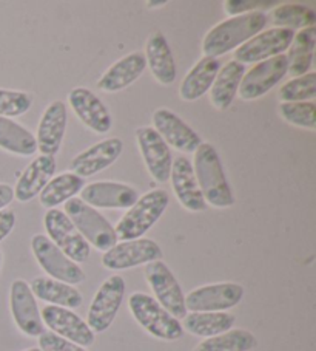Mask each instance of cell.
<instances>
[{
    "label": "cell",
    "mask_w": 316,
    "mask_h": 351,
    "mask_svg": "<svg viewBox=\"0 0 316 351\" xmlns=\"http://www.w3.org/2000/svg\"><path fill=\"white\" fill-rule=\"evenodd\" d=\"M246 75V65L230 60L218 71L216 80L210 88L211 106L218 110H227L238 95L242 77Z\"/></svg>",
    "instance_id": "obj_28"
},
{
    "label": "cell",
    "mask_w": 316,
    "mask_h": 351,
    "mask_svg": "<svg viewBox=\"0 0 316 351\" xmlns=\"http://www.w3.org/2000/svg\"><path fill=\"white\" fill-rule=\"evenodd\" d=\"M137 198L135 187L116 181H96L81 191L82 202L94 209H130Z\"/></svg>",
    "instance_id": "obj_18"
},
{
    "label": "cell",
    "mask_w": 316,
    "mask_h": 351,
    "mask_svg": "<svg viewBox=\"0 0 316 351\" xmlns=\"http://www.w3.org/2000/svg\"><path fill=\"white\" fill-rule=\"evenodd\" d=\"M68 102L76 117L96 133L110 132L113 125L111 114L107 106L90 88L76 87L68 93Z\"/></svg>",
    "instance_id": "obj_20"
},
{
    "label": "cell",
    "mask_w": 316,
    "mask_h": 351,
    "mask_svg": "<svg viewBox=\"0 0 316 351\" xmlns=\"http://www.w3.org/2000/svg\"><path fill=\"white\" fill-rule=\"evenodd\" d=\"M272 23L275 28L304 29L315 25L316 14L315 11L302 3H279L272 11Z\"/></svg>",
    "instance_id": "obj_34"
},
{
    "label": "cell",
    "mask_w": 316,
    "mask_h": 351,
    "mask_svg": "<svg viewBox=\"0 0 316 351\" xmlns=\"http://www.w3.org/2000/svg\"><path fill=\"white\" fill-rule=\"evenodd\" d=\"M131 316L142 328L161 341H178L184 336L181 320L173 317L157 300L145 293H133L129 299Z\"/></svg>",
    "instance_id": "obj_5"
},
{
    "label": "cell",
    "mask_w": 316,
    "mask_h": 351,
    "mask_svg": "<svg viewBox=\"0 0 316 351\" xmlns=\"http://www.w3.org/2000/svg\"><path fill=\"white\" fill-rule=\"evenodd\" d=\"M193 172L207 204L216 209L232 208L235 195L213 144L202 143L194 152Z\"/></svg>",
    "instance_id": "obj_1"
},
{
    "label": "cell",
    "mask_w": 316,
    "mask_h": 351,
    "mask_svg": "<svg viewBox=\"0 0 316 351\" xmlns=\"http://www.w3.org/2000/svg\"><path fill=\"white\" fill-rule=\"evenodd\" d=\"M151 119H153V129L159 133L167 146H172L179 152L194 154L202 144L198 133L168 108L156 110Z\"/></svg>",
    "instance_id": "obj_17"
},
{
    "label": "cell",
    "mask_w": 316,
    "mask_h": 351,
    "mask_svg": "<svg viewBox=\"0 0 316 351\" xmlns=\"http://www.w3.org/2000/svg\"><path fill=\"white\" fill-rule=\"evenodd\" d=\"M162 258L161 246L151 239L120 241L103 252L102 266L110 271H125Z\"/></svg>",
    "instance_id": "obj_11"
},
{
    "label": "cell",
    "mask_w": 316,
    "mask_h": 351,
    "mask_svg": "<svg viewBox=\"0 0 316 351\" xmlns=\"http://www.w3.org/2000/svg\"><path fill=\"white\" fill-rule=\"evenodd\" d=\"M279 2L276 0H226L224 2V11L230 17L242 16L248 13H254V11H263L276 8Z\"/></svg>",
    "instance_id": "obj_38"
},
{
    "label": "cell",
    "mask_w": 316,
    "mask_h": 351,
    "mask_svg": "<svg viewBox=\"0 0 316 351\" xmlns=\"http://www.w3.org/2000/svg\"><path fill=\"white\" fill-rule=\"evenodd\" d=\"M39 350L40 351H87L79 345L73 343L66 339L54 335L51 331H44L39 336Z\"/></svg>",
    "instance_id": "obj_39"
},
{
    "label": "cell",
    "mask_w": 316,
    "mask_h": 351,
    "mask_svg": "<svg viewBox=\"0 0 316 351\" xmlns=\"http://www.w3.org/2000/svg\"><path fill=\"white\" fill-rule=\"evenodd\" d=\"M145 278H147L151 291L155 293L157 304L162 305L178 320L187 316L185 295L181 283L162 260H156L145 266Z\"/></svg>",
    "instance_id": "obj_7"
},
{
    "label": "cell",
    "mask_w": 316,
    "mask_h": 351,
    "mask_svg": "<svg viewBox=\"0 0 316 351\" xmlns=\"http://www.w3.org/2000/svg\"><path fill=\"white\" fill-rule=\"evenodd\" d=\"M236 317L230 313H187L182 328L193 336L215 337L233 328Z\"/></svg>",
    "instance_id": "obj_31"
},
{
    "label": "cell",
    "mask_w": 316,
    "mask_h": 351,
    "mask_svg": "<svg viewBox=\"0 0 316 351\" xmlns=\"http://www.w3.org/2000/svg\"><path fill=\"white\" fill-rule=\"evenodd\" d=\"M23 351H40L39 348H27V350H23Z\"/></svg>",
    "instance_id": "obj_44"
},
{
    "label": "cell",
    "mask_w": 316,
    "mask_h": 351,
    "mask_svg": "<svg viewBox=\"0 0 316 351\" xmlns=\"http://www.w3.org/2000/svg\"><path fill=\"white\" fill-rule=\"evenodd\" d=\"M144 56L155 80L162 86H172L176 80V62L166 36L161 32L151 33Z\"/></svg>",
    "instance_id": "obj_25"
},
{
    "label": "cell",
    "mask_w": 316,
    "mask_h": 351,
    "mask_svg": "<svg viewBox=\"0 0 316 351\" xmlns=\"http://www.w3.org/2000/svg\"><path fill=\"white\" fill-rule=\"evenodd\" d=\"M66 217L82 235L90 246L101 252L108 250L118 243V235L111 223L103 217L99 210L83 203L81 198H71L65 203Z\"/></svg>",
    "instance_id": "obj_4"
},
{
    "label": "cell",
    "mask_w": 316,
    "mask_h": 351,
    "mask_svg": "<svg viewBox=\"0 0 316 351\" xmlns=\"http://www.w3.org/2000/svg\"><path fill=\"white\" fill-rule=\"evenodd\" d=\"M31 250L39 266L47 272L48 277L68 283L71 287L79 285L85 280V272L81 266L66 257L47 235H34L31 240Z\"/></svg>",
    "instance_id": "obj_6"
},
{
    "label": "cell",
    "mask_w": 316,
    "mask_h": 351,
    "mask_svg": "<svg viewBox=\"0 0 316 351\" xmlns=\"http://www.w3.org/2000/svg\"><path fill=\"white\" fill-rule=\"evenodd\" d=\"M269 17L263 11L228 17L227 21L218 23L202 40V53L209 58H221L224 54L246 44L253 36L263 32L267 27Z\"/></svg>",
    "instance_id": "obj_2"
},
{
    "label": "cell",
    "mask_w": 316,
    "mask_h": 351,
    "mask_svg": "<svg viewBox=\"0 0 316 351\" xmlns=\"http://www.w3.org/2000/svg\"><path fill=\"white\" fill-rule=\"evenodd\" d=\"M145 69H147V62H145L144 53L135 51L127 54L101 76V80L97 81V88L105 93L120 92L136 82Z\"/></svg>",
    "instance_id": "obj_24"
},
{
    "label": "cell",
    "mask_w": 316,
    "mask_h": 351,
    "mask_svg": "<svg viewBox=\"0 0 316 351\" xmlns=\"http://www.w3.org/2000/svg\"><path fill=\"white\" fill-rule=\"evenodd\" d=\"M33 107L31 95L19 90L0 88V117L16 118L25 114Z\"/></svg>",
    "instance_id": "obj_37"
},
{
    "label": "cell",
    "mask_w": 316,
    "mask_h": 351,
    "mask_svg": "<svg viewBox=\"0 0 316 351\" xmlns=\"http://www.w3.org/2000/svg\"><path fill=\"white\" fill-rule=\"evenodd\" d=\"M66 123H68V114H66L65 102L53 101L42 114L36 135L38 150L42 155L54 156L59 154L66 132Z\"/></svg>",
    "instance_id": "obj_21"
},
{
    "label": "cell",
    "mask_w": 316,
    "mask_h": 351,
    "mask_svg": "<svg viewBox=\"0 0 316 351\" xmlns=\"http://www.w3.org/2000/svg\"><path fill=\"white\" fill-rule=\"evenodd\" d=\"M315 102H281L279 104V113L289 124L301 127V129L315 130L316 117H315Z\"/></svg>",
    "instance_id": "obj_36"
},
{
    "label": "cell",
    "mask_w": 316,
    "mask_h": 351,
    "mask_svg": "<svg viewBox=\"0 0 316 351\" xmlns=\"http://www.w3.org/2000/svg\"><path fill=\"white\" fill-rule=\"evenodd\" d=\"M10 310L14 324L28 337H39L45 331L40 310L29 283L16 278L10 288Z\"/></svg>",
    "instance_id": "obj_13"
},
{
    "label": "cell",
    "mask_w": 316,
    "mask_h": 351,
    "mask_svg": "<svg viewBox=\"0 0 316 351\" xmlns=\"http://www.w3.org/2000/svg\"><path fill=\"white\" fill-rule=\"evenodd\" d=\"M136 141L151 178L157 183H167L173 165V156L167 143L153 127H139Z\"/></svg>",
    "instance_id": "obj_16"
},
{
    "label": "cell",
    "mask_w": 316,
    "mask_h": 351,
    "mask_svg": "<svg viewBox=\"0 0 316 351\" xmlns=\"http://www.w3.org/2000/svg\"><path fill=\"white\" fill-rule=\"evenodd\" d=\"M221 70L220 59L204 56L194 64L181 84L179 96L184 101H196L209 92Z\"/></svg>",
    "instance_id": "obj_26"
},
{
    "label": "cell",
    "mask_w": 316,
    "mask_h": 351,
    "mask_svg": "<svg viewBox=\"0 0 316 351\" xmlns=\"http://www.w3.org/2000/svg\"><path fill=\"white\" fill-rule=\"evenodd\" d=\"M315 45H316V28H304L300 33L295 34L293 40L289 47L287 53V64L291 77H298L308 73L312 69L313 58H315Z\"/></svg>",
    "instance_id": "obj_29"
},
{
    "label": "cell",
    "mask_w": 316,
    "mask_h": 351,
    "mask_svg": "<svg viewBox=\"0 0 316 351\" xmlns=\"http://www.w3.org/2000/svg\"><path fill=\"white\" fill-rule=\"evenodd\" d=\"M295 32H291V29L269 28L267 32L258 33L246 44L236 48L235 60L246 65L279 56V54H284V51L289 50Z\"/></svg>",
    "instance_id": "obj_12"
},
{
    "label": "cell",
    "mask_w": 316,
    "mask_h": 351,
    "mask_svg": "<svg viewBox=\"0 0 316 351\" xmlns=\"http://www.w3.org/2000/svg\"><path fill=\"white\" fill-rule=\"evenodd\" d=\"M14 199V189L10 184L0 183V210L7 209Z\"/></svg>",
    "instance_id": "obj_41"
},
{
    "label": "cell",
    "mask_w": 316,
    "mask_h": 351,
    "mask_svg": "<svg viewBox=\"0 0 316 351\" xmlns=\"http://www.w3.org/2000/svg\"><path fill=\"white\" fill-rule=\"evenodd\" d=\"M125 295V280L120 276L108 277L102 283L91 302L87 324L94 332H103L110 328L116 319Z\"/></svg>",
    "instance_id": "obj_9"
},
{
    "label": "cell",
    "mask_w": 316,
    "mask_h": 351,
    "mask_svg": "<svg viewBox=\"0 0 316 351\" xmlns=\"http://www.w3.org/2000/svg\"><path fill=\"white\" fill-rule=\"evenodd\" d=\"M47 237L75 263H85L90 258L91 246L79 234L64 210L50 209L44 219Z\"/></svg>",
    "instance_id": "obj_8"
},
{
    "label": "cell",
    "mask_w": 316,
    "mask_h": 351,
    "mask_svg": "<svg viewBox=\"0 0 316 351\" xmlns=\"http://www.w3.org/2000/svg\"><path fill=\"white\" fill-rule=\"evenodd\" d=\"M289 64L285 54L261 60L252 70H248L241 81L238 93L241 99L254 101L269 93L270 90L287 75Z\"/></svg>",
    "instance_id": "obj_14"
},
{
    "label": "cell",
    "mask_w": 316,
    "mask_h": 351,
    "mask_svg": "<svg viewBox=\"0 0 316 351\" xmlns=\"http://www.w3.org/2000/svg\"><path fill=\"white\" fill-rule=\"evenodd\" d=\"M172 187L176 195V199L184 206L190 213H202L207 209V203L204 199L202 192L194 177L192 161L185 156H178L172 165L170 172Z\"/></svg>",
    "instance_id": "obj_22"
},
{
    "label": "cell",
    "mask_w": 316,
    "mask_h": 351,
    "mask_svg": "<svg viewBox=\"0 0 316 351\" xmlns=\"http://www.w3.org/2000/svg\"><path fill=\"white\" fill-rule=\"evenodd\" d=\"M16 226V214L11 209L0 210V241L5 240Z\"/></svg>",
    "instance_id": "obj_40"
},
{
    "label": "cell",
    "mask_w": 316,
    "mask_h": 351,
    "mask_svg": "<svg viewBox=\"0 0 316 351\" xmlns=\"http://www.w3.org/2000/svg\"><path fill=\"white\" fill-rule=\"evenodd\" d=\"M42 322L51 332L66 339L82 348H88L94 343V332L82 317L68 308L47 305L40 311Z\"/></svg>",
    "instance_id": "obj_15"
},
{
    "label": "cell",
    "mask_w": 316,
    "mask_h": 351,
    "mask_svg": "<svg viewBox=\"0 0 316 351\" xmlns=\"http://www.w3.org/2000/svg\"><path fill=\"white\" fill-rule=\"evenodd\" d=\"M85 186V180L77 177L73 172L60 173L57 177H53L48 184L39 193L40 204L50 209H57V206L65 204L68 199L75 198L77 193H81Z\"/></svg>",
    "instance_id": "obj_30"
},
{
    "label": "cell",
    "mask_w": 316,
    "mask_h": 351,
    "mask_svg": "<svg viewBox=\"0 0 316 351\" xmlns=\"http://www.w3.org/2000/svg\"><path fill=\"white\" fill-rule=\"evenodd\" d=\"M316 96V73H308L293 77L285 82L279 90L281 102H313Z\"/></svg>",
    "instance_id": "obj_35"
},
{
    "label": "cell",
    "mask_w": 316,
    "mask_h": 351,
    "mask_svg": "<svg viewBox=\"0 0 316 351\" xmlns=\"http://www.w3.org/2000/svg\"><path fill=\"white\" fill-rule=\"evenodd\" d=\"M29 288H31L36 299L44 300L54 306L68 308V310H76L82 305L83 300L79 289L68 285V283L54 280L51 277H36L29 283Z\"/></svg>",
    "instance_id": "obj_27"
},
{
    "label": "cell",
    "mask_w": 316,
    "mask_h": 351,
    "mask_svg": "<svg viewBox=\"0 0 316 351\" xmlns=\"http://www.w3.org/2000/svg\"><path fill=\"white\" fill-rule=\"evenodd\" d=\"M0 149L13 155L33 156L38 152V143L25 127L13 119L0 117Z\"/></svg>",
    "instance_id": "obj_32"
},
{
    "label": "cell",
    "mask_w": 316,
    "mask_h": 351,
    "mask_svg": "<svg viewBox=\"0 0 316 351\" xmlns=\"http://www.w3.org/2000/svg\"><path fill=\"white\" fill-rule=\"evenodd\" d=\"M244 293L239 283L222 282L204 285L185 295V308L190 313H226L239 305Z\"/></svg>",
    "instance_id": "obj_10"
},
{
    "label": "cell",
    "mask_w": 316,
    "mask_h": 351,
    "mask_svg": "<svg viewBox=\"0 0 316 351\" xmlns=\"http://www.w3.org/2000/svg\"><path fill=\"white\" fill-rule=\"evenodd\" d=\"M124 150V143L119 138H108L93 144L83 152L77 154L73 158L70 169L77 177L87 178L102 172L103 169L110 167Z\"/></svg>",
    "instance_id": "obj_19"
},
{
    "label": "cell",
    "mask_w": 316,
    "mask_h": 351,
    "mask_svg": "<svg viewBox=\"0 0 316 351\" xmlns=\"http://www.w3.org/2000/svg\"><path fill=\"white\" fill-rule=\"evenodd\" d=\"M57 162L54 156L39 155L29 162L25 171L22 172L19 181L14 187V198L21 203L31 202L38 197L42 189L48 184L54 173H56Z\"/></svg>",
    "instance_id": "obj_23"
},
{
    "label": "cell",
    "mask_w": 316,
    "mask_h": 351,
    "mask_svg": "<svg viewBox=\"0 0 316 351\" xmlns=\"http://www.w3.org/2000/svg\"><path fill=\"white\" fill-rule=\"evenodd\" d=\"M168 203V193L163 189L144 193V197L137 198V202L130 209H127V213L114 228L118 240L129 241L142 239L166 213Z\"/></svg>",
    "instance_id": "obj_3"
},
{
    "label": "cell",
    "mask_w": 316,
    "mask_h": 351,
    "mask_svg": "<svg viewBox=\"0 0 316 351\" xmlns=\"http://www.w3.org/2000/svg\"><path fill=\"white\" fill-rule=\"evenodd\" d=\"M258 345L256 337L248 330H230L215 337L204 339L193 351H250Z\"/></svg>",
    "instance_id": "obj_33"
},
{
    "label": "cell",
    "mask_w": 316,
    "mask_h": 351,
    "mask_svg": "<svg viewBox=\"0 0 316 351\" xmlns=\"http://www.w3.org/2000/svg\"><path fill=\"white\" fill-rule=\"evenodd\" d=\"M166 5H168L167 0H150V2H147V7L150 10L153 8H161V7H166Z\"/></svg>",
    "instance_id": "obj_42"
},
{
    "label": "cell",
    "mask_w": 316,
    "mask_h": 351,
    "mask_svg": "<svg viewBox=\"0 0 316 351\" xmlns=\"http://www.w3.org/2000/svg\"><path fill=\"white\" fill-rule=\"evenodd\" d=\"M2 262H3V256H2V251H0V268H2Z\"/></svg>",
    "instance_id": "obj_43"
}]
</instances>
